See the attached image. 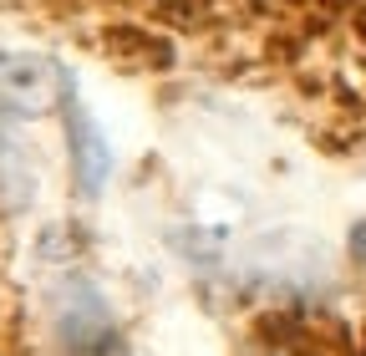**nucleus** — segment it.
Returning <instances> with one entry per match:
<instances>
[{"instance_id": "nucleus-4", "label": "nucleus", "mask_w": 366, "mask_h": 356, "mask_svg": "<svg viewBox=\"0 0 366 356\" xmlns=\"http://www.w3.org/2000/svg\"><path fill=\"white\" fill-rule=\"evenodd\" d=\"M346 244H351V254L366 264V219H356V224H351V239H346Z\"/></svg>"}, {"instance_id": "nucleus-3", "label": "nucleus", "mask_w": 366, "mask_h": 356, "mask_svg": "<svg viewBox=\"0 0 366 356\" xmlns=\"http://www.w3.org/2000/svg\"><path fill=\"white\" fill-rule=\"evenodd\" d=\"M66 153H71V178L76 189L92 199L107 189V173H112V143L107 132L97 127V117H92L81 102H66Z\"/></svg>"}, {"instance_id": "nucleus-1", "label": "nucleus", "mask_w": 366, "mask_h": 356, "mask_svg": "<svg viewBox=\"0 0 366 356\" xmlns=\"http://www.w3.org/2000/svg\"><path fill=\"white\" fill-rule=\"evenodd\" d=\"M71 97V76L51 56H21L0 51V112L11 117H41L56 112Z\"/></svg>"}, {"instance_id": "nucleus-2", "label": "nucleus", "mask_w": 366, "mask_h": 356, "mask_svg": "<svg viewBox=\"0 0 366 356\" xmlns=\"http://www.w3.org/2000/svg\"><path fill=\"white\" fill-rule=\"evenodd\" d=\"M56 336L66 351L76 356H97L112 336V316H107V300L97 295V285L86 280H66L61 300H56Z\"/></svg>"}]
</instances>
